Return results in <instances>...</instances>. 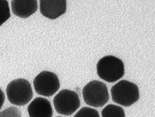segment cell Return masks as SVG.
Instances as JSON below:
<instances>
[{"label": "cell", "mask_w": 155, "mask_h": 117, "mask_svg": "<svg viewBox=\"0 0 155 117\" xmlns=\"http://www.w3.org/2000/svg\"><path fill=\"white\" fill-rule=\"evenodd\" d=\"M99 77L108 83H114L124 75L123 61L113 56H106L99 60L97 65Z\"/></svg>", "instance_id": "6da1fadb"}, {"label": "cell", "mask_w": 155, "mask_h": 117, "mask_svg": "<svg viewBox=\"0 0 155 117\" xmlns=\"http://www.w3.org/2000/svg\"><path fill=\"white\" fill-rule=\"evenodd\" d=\"M6 93L9 102L18 106L26 105L33 96L31 84L28 80L23 78L16 79L9 83Z\"/></svg>", "instance_id": "7a4b0ae2"}, {"label": "cell", "mask_w": 155, "mask_h": 117, "mask_svg": "<svg viewBox=\"0 0 155 117\" xmlns=\"http://www.w3.org/2000/svg\"><path fill=\"white\" fill-rule=\"evenodd\" d=\"M111 95L114 103L129 107L136 103L140 98L138 87L134 83L122 80L111 88Z\"/></svg>", "instance_id": "3957f363"}, {"label": "cell", "mask_w": 155, "mask_h": 117, "mask_svg": "<svg viewBox=\"0 0 155 117\" xmlns=\"http://www.w3.org/2000/svg\"><path fill=\"white\" fill-rule=\"evenodd\" d=\"M85 103L94 107H101L107 103L109 95L105 83L95 80L88 83L82 90Z\"/></svg>", "instance_id": "277c9868"}, {"label": "cell", "mask_w": 155, "mask_h": 117, "mask_svg": "<svg viewBox=\"0 0 155 117\" xmlns=\"http://www.w3.org/2000/svg\"><path fill=\"white\" fill-rule=\"evenodd\" d=\"M54 105L57 112L64 115H71L80 106L78 93L71 90L60 91L54 98Z\"/></svg>", "instance_id": "5b68a950"}, {"label": "cell", "mask_w": 155, "mask_h": 117, "mask_svg": "<svg viewBox=\"0 0 155 117\" xmlns=\"http://www.w3.org/2000/svg\"><path fill=\"white\" fill-rule=\"evenodd\" d=\"M33 85L36 93L40 95L49 97L54 95L60 88L58 76L54 73L44 71L35 76Z\"/></svg>", "instance_id": "8992f818"}, {"label": "cell", "mask_w": 155, "mask_h": 117, "mask_svg": "<svg viewBox=\"0 0 155 117\" xmlns=\"http://www.w3.org/2000/svg\"><path fill=\"white\" fill-rule=\"evenodd\" d=\"M40 5L41 14L52 20L64 15L66 11L65 0H41Z\"/></svg>", "instance_id": "52a82bcc"}, {"label": "cell", "mask_w": 155, "mask_h": 117, "mask_svg": "<svg viewBox=\"0 0 155 117\" xmlns=\"http://www.w3.org/2000/svg\"><path fill=\"white\" fill-rule=\"evenodd\" d=\"M30 117H52L53 110L49 100L43 97H37L28 107Z\"/></svg>", "instance_id": "ba28073f"}, {"label": "cell", "mask_w": 155, "mask_h": 117, "mask_svg": "<svg viewBox=\"0 0 155 117\" xmlns=\"http://www.w3.org/2000/svg\"><path fill=\"white\" fill-rule=\"evenodd\" d=\"M11 7L15 15L21 18H27L37 11V1L12 0Z\"/></svg>", "instance_id": "9c48e42d"}, {"label": "cell", "mask_w": 155, "mask_h": 117, "mask_svg": "<svg viewBox=\"0 0 155 117\" xmlns=\"http://www.w3.org/2000/svg\"><path fill=\"white\" fill-rule=\"evenodd\" d=\"M102 117H126L123 109L120 106L109 104L101 112Z\"/></svg>", "instance_id": "30bf717a"}, {"label": "cell", "mask_w": 155, "mask_h": 117, "mask_svg": "<svg viewBox=\"0 0 155 117\" xmlns=\"http://www.w3.org/2000/svg\"><path fill=\"white\" fill-rule=\"evenodd\" d=\"M11 17L8 1L0 0V26Z\"/></svg>", "instance_id": "8fae6325"}, {"label": "cell", "mask_w": 155, "mask_h": 117, "mask_svg": "<svg viewBox=\"0 0 155 117\" xmlns=\"http://www.w3.org/2000/svg\"><path fill=\"white\" fill-rule=\"evenodd\" d=\"M74 117H100L98 111L90 107H83L74 115Z\"/></svg>", "instance_id": "7c38bea8"}, {"label": "cell", "mask_w": 155, "mask_h": 117, "mask_svg": "<svg viewBox=\"0 0 155 117\" xmlns=\"http://www.w3.org/2000/svg\"><path fill=\"white\" fill-rule=\"evenodd\" d=\"M0 117H21L20 109L15 107H10L0 112Z\"/></svg>", "instance_id": "4fadbf2b"}, {"label": "cell", "mask_w": 155, "mask_h": 117, "mask_svg": "<svg viewBox=\"0 0 155 117\" xmlns=\"http://www.w3.org/2000/svg\"><path fill=\"white\" fill-rule=\"evenodd\" d=\"M5 96L4 92L0 88V109L2 108L4 103L5 102Z\"/></svg>", "instance_id": "5bb4252c"}, {"label": "cell", "mask_w": 155, "mask_h": 117, "mask_svg": "<svg viewBox=\"0 0 155 117\" xmlns=\"http://www.w3.org/2000/svg\"></svg>", "instance_id": "9a60e30c"}]
</instances>
